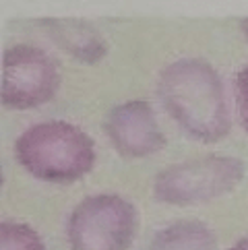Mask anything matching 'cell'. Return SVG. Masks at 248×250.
<instances>
[{
	"instance_id": "6da1fadb",
	"label": "cell",
	"mask_w": 248,
	"mask_h": 250,
	"mask_svg": "<svg viewBox=\"0 0 248 250\" xmlns=\"http://www.w3.org/2000/svg\"><path fill=\"white\" fill-rule=\"evenodd\" d=\"M167 114L190 137L215 143L229 132L224 83L217 70L201 58H180L167 64L157 81Z\"/></svg>"
},
{
	"instance_id": "7a4b0ae2",
	"label": "cell",
	"mask_w": 248,
	"mask_h": 250,
	"mask_svg": "<svg viewBox=\"0 0 248 250\" xmlns=\"http://www.w3.org/2000/svg\"><path fill=\"white\" fill-rule=\"evenodd\" d=\"M15 155L31 176L56 184L79 180L95 164L91 137L62 120L29 126L15 141Z\"/></svg>"
},
{
	"instance_id": "3957f363",
	"label": "cell",
	"mask_w": 248,
	"mask_h": 250,
	"mask_svg": "<svg viewBox=\"0 0 248 250\" xmlns=\"http://www.w3.org/2000/svg\"><path fill=\"white\" fill-rule=\"evenodd\" d=\"M244 178V164L229 155H205L167 166L155 176L153 196L167 205H199L232 192Z\"/></svg>"
},
{
	"instance_id": "277c9868",
	"label": "cell",
	"mask_w": 248,
	"mask_h": 250,
	"mask_svg": "<svg viewBox=\"0 0 248 250\" xmlns=\"http://www.w3.org/2000/svg\"><path fill=\"white\" fill-rule=\"evenodd\" d=\"M137 223V209L122 196H87L68 217V246L70 250H128Z\"/></svg>"
},
{
	"instance_id": "5b68a950",
	"label": "cell",
	"mask_w": 248,
	"mask_h": 250,
	"mask_svg": "<svg viewBox=\"0 0 248 250\" xmlns=\"http://www.w3.org/2000/svg\"><path fill=\"white\" fill-rule=\"evenodd\" d=\"M60 75L56 62L46 52L17 43L2 58V105L11 110H29L50 102L58 91Z\"/></svg>"
},
{
	"instance_id": "8992f818",
	"label": "cell",
	"mask_w": 248,
	"mask_h": 250,
	"mask_svg": "<svg viewBox=\"0 0 248 250\" xmlns=\"http://www.w3.org/2000/svg\"><path fill=\"white\" fill-rule=\"evenodd\" d=\"M103 130L116 153L128 159L153 155L165 145L155 114L145 100H130L112 108L105 116Z\"/></svg>"
},
{
	"instance_id": "52a82bcc",
	"label": "cell",
	"mask_w": 248,
	"mask_h": 250,
	"mask_svg": "<svg viewBox=\"0 0 248 250\" xmlns=\"http://www.w3.org/2000/svg\"><path fill=\"white\" fill-rule=\"evenodd\" d=\"M41 25L66 54L85 64H95L108 54V42L83 19H43Z\"/></svg>"
},
{
	"instance_id": "ba28073f",
	"label": "cell",
	"mask_w": 248,
	"mask_h": 250,
	"mask_svg": "<svg viewBox=\"0 0 248 250\" xmlns=\"http://www.w3.org/2000/svg\"><path fill=\"white\" fill-rule=\"evenodd\" d=\"M215 236L201 221H176L157 231L147 250H213Z\"/></svg>"
},
{
	"instance_id": "9c48e42d",
	"label": "cell",
	"mask_w": 248,
	"mask_h": 250,
	"mask_svg": "<svg viewBox=\"0 0 248 250\" xmlns=\"http://www.w3.org/2000/svg\"><path fill=\"white\" fill-rule=\"evenodd\" d=\"M0 250H46L41 236L31 226L6 221L0 226Z\"/></svg>"
},
{
	"instance_id": "30bf717a",
	"label": "cell",
	"mask_w": 248,
	"mask_h": 250,
	"mask_svg": "<svg viewBox=\"0 0 248 250\" xmlns=\"http://www.w3.org/2000/svg\"><path fill=\"white\" fill-rule=\"evenodd\" d=\"M236 104H238V114H240V122L244 130L248 132V64L236 75Z\"/></svg>"
},
{
	"instance_id": "8fae6325",
	"label": "cell",
	"mask_w": 248,
	"mask_h": 250,
	"mask_svg": "<svg viewBox=\"0 0 248 250\" xmlns=\"http://www.w3.org/2000/svg\"><path fill=\"white\" fill-rule=\"evenodd\" d=\"M229 250H248V236L242 238V240H238V242L229 248Z\"/></svg>"
},
{
	"instance_id": "7c38bea8",
	"label": "cell",
	"mask_w": 248,
	"mask_h": 250,
	"mask_svg": "<svg viewBox=\"0 0 248 250\" xmlns=\"http://www.w3.org/2000/svg\"><path fill=\"white\" fill-rule=\"evenodd\" d=\"M242 31H244V35L248 38V17H246V19H242Z\"/></svg>"
}]
</instances>
